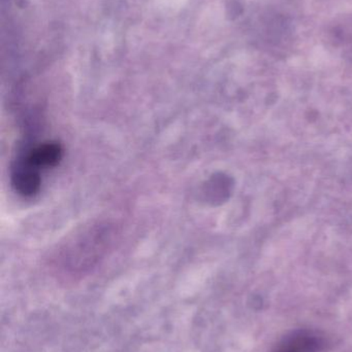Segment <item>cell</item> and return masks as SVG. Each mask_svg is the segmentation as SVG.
I'll return each mask as SVG.
<instances>
[{"label":"cell","instance_id":"1","mask_svg":"<svg viewBox=\"0 0 352 352\" xmlns=\"http://www.w3.org/2000/svg\"><path fill=\"white\" fill-rule=\"evenodd\" d=\"M113 232L110 226H93L70 242L68 248L70 258L66 260L83 261V265L90 264L109 248Z\"/></svg>","mask_w":352,"mask_h":352},{"label":"cell","instance_id":"2","mask_svg":"<svg viewBox=\"0 0 352 352\" xmlns=\"http://www.w3.org/2000/svg\"><path fill=\"white\" fill-rule=\"evenodd\" d=\"M326 346L324 337L310 330H297L283 337L271 352H320Z\"/></svg>","mask_w":352,"mask_h":352},{"label":"cell","instance_id":"3","mask_svg":"<svg viewBox=\"0 0 352 352\" xmlns=\"http://www.w3.org/2000/svg\"><path fill=\"white\" fill-rule=\"evenodd\" d=\"M61 146L57 142H49L26 148L14 161L39 171V169L45 167L56 166L61 160Z\"/></svg>","mask_w":352,"mask_h":352},{"label":"cell","instance_id":"4","mask_svg":"<svg viewBox=\"0 0 352 352\" xmlns=\"http://www.w3.org/2000/svg\"><path fill=\"white\" fill-rule=\"evenodd\" d=\"M209 184H210L209 194L212 197V200H225L227 198V195L231 192V182L227 176H215Z\"/></svg>","mask_w":352,"mask_h":352}]
</instances>
